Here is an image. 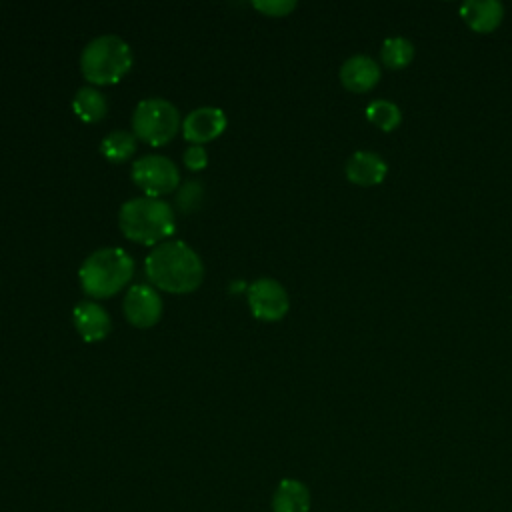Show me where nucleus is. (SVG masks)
Returning <instances> with one entry per match:
<instances>
[{"instance_id": "obj_1", "label": "nucleus", "mask_w": 512, "mask_h": 512, "mask_svg": "<svg viewBox=\"0 0 512 512\" xmlns=\"http://www.w3.org/2000/svg\"><path fill=\"white\" fill-rule=\"evenodd\" d=\"M146 274L156 288L186 294L200 286L204 266L200 256L180 240L160 242L146 256Z\"/></svg>"}, {"instance_id": "obj_2", "label": "nucleus", "mask_w": 512, "mask_h": 512, "mask_svg": "<svg viewBox=\"0 0 512 512\" xmlns=\"http://www.w3.org/2000/svg\"><path fill=\"white\" fill-rule=\"evenodd\" d=\"M118 226L138 244H156L174 232V212L160 198L140 196L120 206Z\"/></svg>"}, {"instance_id": "obj_3", "label": "nucleus", "mask_w": 512, "mask_h": 512, "mask_svg": "<svg viewBox=\"0 0 512 512\" xmlns=\"http://www.w3.org/2000/svg\"><path fill=\"white\" fill-rule=\"evenodd\" d=\"M134 274V260L122 248H100L80 266L82 290L92 298H108L128 284Z\"/></svg>"}, {"instance_id": "obj_4", "label": "nucleus", "mask_w": 512, "mask_h": 512, "mask_svg": "<svg viewBox=\"0 0 512 512\" xmlns=\"http://www.w3.org/2000/svg\"><path fill=\"white\" fill-rule=\"evenodd\" d=\"M132 66L130 46L116 34H102L92 38L80 56V68L92 84H114Z\"/></svg>"}, {"instance_id": "obj_5", "label": "nucleus", "mask_w": 512, "mask_h": 512, "mask_svg": "<svg viewBox=\"0 0 512 512\" xmlns=\"http://www.w3.org/2000/svg\"><path fill=\"white\" fill-rule=\"evenodd\" d=\"M180 128V114L176 106L164 98L142 100L132 114V130L136 138L162 146L174 138Z\"/></svg>"}, {"instance_id": "obj_6", "label": "nucleus", "mask_w": 512, "mask_h": 512, "mask_svg": "<svg viewBox=\"0 0 512 512\" xmlns=\"http://www.w3.org/2000/svg\"><path fill=\"white\" fill-rule=\"evenodd\" d=\"M132 180L138 188L146 192L150 198H158L162 194L172 192L178 186L180 174L176 164L160 154L142 156L132 166Z\"/></svg>"}, {"instance_id": "obj_7", "label": "nucleus", "mask_w": 512, "mask_h": 512, "mask_svg": "<svg viewBox=\"0 0 512 512\" xmlns=\"http://www.w3.org/2000/svg\"><path fill=\"white\" fill-rule=\"evenodd\" d=\"M248 304L258 320L276 322L288 312V294L274 278H258L248 286Z\"/></svg>"}, {"instance_id": "obj_8", "label": "nucleus", "mask_w": 512, "mask_h": 512, "mask_svg": "<svg viewBox=\"0 0 512 512\" xmlns=\"http://www.w3.org/2000/svg\"><path fill=\"white\" fill-rule=\"evenodd\" d=\"M124 316L136 328H150L162 316V300L148 284H134L124 296Z\"/></svg>"}, {"instance_id": "obj_9", "label": "nucleus", "mask_w": 512, "mask_h": 512, "mask_svg": "<svg viewBox=\"0 0 512 512\" xmlns=\"http://www.w3.org/2000/svg\"><path fill=\"white\" fill-rule=\"evenodd\" d=\"M224 128H226V114L220 108H212V106H202L192 110L182 122L184 138L200 146L220 136Z\"/></svg>"}, {"instance_id": "obj_10", "label": "nucleus", "mask_w": 512, "mask_h": 512, "mask_svg": "<svg viewBox=\"0 0 512 512\" xmlns=\"http://www.w3.org/2000/svg\"><path fill=\"white\" fill-rule=\"evenodd\" d=\"M380 80V66L366 54H354L340 66V82L352 92H366Z\"/></svg>"}, {"instance_id": "obj_11", "label": "nucleus", "mask_w": 512, "mask_h": 512, "mask_svg": "<svg viewBox=\"0 0 512 512\" xmlns=\"http://www.w3.org/2000/svg\"><path fill=\"white\" fill-rule=\"evenodd\" d=\"M72 322L86 342H98L110 332V316L96 302H80L72 312Z\"/></svg>"}, {"instance_id": "obj_12", "label": "nucleus", "mask_w": 512, "mask_h": 512, "mask_svg": "<svg viewBox=\"0 0 512 512\" xmlns=\"http://www.w3.org/2000/svg\"><path fill=\"white\" fill-rule=\"evenodd\" d=\"M388 166L384 158L370 150H358L346 160V178L360 186H372L384 180Z\"/></svg>"}, {"instance_id": "obj_13", "label": "nucleus", "mask_w": 512, "mask_h": 512, "mask_svg": "<svg viewBox=\"0 0 512 512\" xmlns=\"http://www.w3.org/2000/svg\"><path fill=\"white\" fill-rule=\"evenodd\" d=\"M466 24L476 32L494 30L504 16V6L498 0H468L460 6Z\"/></svg>"}, {"instance_id": "obj_14", "label": "nucleus", "mask_w": 512, "mask_h": 512, "mask_svg": "<svg viewBox=\"0 0 512 512\" xmlns=\"http://www.w3.org/2000/svg\"><path fill=\"white\" fill-rule=\"evenodd\" d=\"M310 492L304 482L296 478H284L272 496V512H308Z\"/></svg>"}, {"instance_id": "obj_15", "label": "nucleus", "mask_w": 512, "mask_h": 512, "mask_svg": "<svg viewBox=\"0 0 512 512\" xmlns=\"http://www.w3.org/2000/svg\"><path fill=\"white\" fill-rule=\"evenodd\" d=\"M72 108L80 120L98 122L106 116V98L96 88L82 86L72 100Z\"/></svg>"}, {"instance_id": "obj_16", "label": "nucleus", "mask_w": 512, "mask_h": 512, "mask_svg": "<svg viewBox=\"0 0 512 512\" xmlns=\"http://www.w3.org/2000/svg\"><path fill=\"white\" fill-rule=\"evenodd\" d=\"M136 150V138L134 134L126 130H114L108 136H104L100 144V152L110 160V162H124L128 160Z\"/></svg>"}, {"instance_id": "obj_17", "label": "nucleus", "mask_w": 512, "mask_h": 512, "mask_svg": "<svg viewBox=\"0 0 512 512\" xmlns=\"http://www.w3.org/2000/svg\"><path fill=\"white\" fill-rule=\"evenodd\" d=\"M380 58L388 68H404L414 58V44L408 38H386L380 48Z\"/></svg>"}, {"instance_id": "obj_18", "label": "nucleus", "mask_w": 512, "mask_h": 512, "mask_svg": "<svg viewBox=\"0 0 512 512\" xmlns=\"http://www.w3.org/2000/svg\"><path fill=\"white\" fill-rule=\"evenodd\" d=\"M366 118L380 130H394L402 122L400 108L390 100H374L366 106Z\"/></svg>"}, {"instance_id": "obj_19", "label": "nucleus", "mask_w": 512, "mask_h": 512, "mask_svg": "<svg viewBox=\"0 0 512 512\" xmlns=\"http://www.w3.org/2000/svg\"><path fill=\"white\" fill-rule=\"evenodd\" d=\"M254 8L268 16H284L296 8V2L294 0H264V2L256 0Z\"/></svg>"}, {"instance_id": "obj_20", "label": "nucleus", "mask_w": 512, "mask_h": 512, "mask_svg": "<svg viewBox=\"0 0 512 512\" xmlns=\"http://www.w3.org/2000/svg\"><path fill=\"white\" fill-rule=\"evenodd\" d=\"M200 196H202V186H198L196 182H188L178 194V204L182 210H192L198 204Z\"/></svg>"}, {"instance_id": "obj_21", "label": "nucleus", "mask_w": 512, "mask_h": 512, "mask_svg": "<svg viewBox=\"0 0 512 512\" xmlns=\"http://www.w3.org/2000/svg\"><path fill=\"white\" fill-rule=\"evenodd\" d=\"M206 162H208V154H206V150L200 144H190L184 150V164L190 170H200V168L206 166Z\"/></svg>"}]
</instances>
